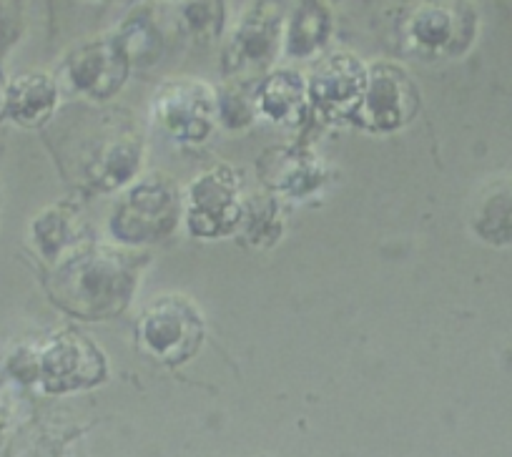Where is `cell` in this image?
Here are the masks:
<instances>
[{
	"label": "cell",
	"mask_w": 512,
	"mask_h": 457,
	"mask_svg": "<svg viewBox=\"0 0 512 457\" xmlns=\"http://www.w3.org/2000/svg\"><path fill=\"white\" fill-rule=\"evenodd\" d=\"M139 332L151 355L166 365H181L199 350L204 324L184 297H161L144 312Z\"/></svg>",
	"instance_id": "1"
},
{
	"label": "cell",
	"mask_w": 512,
	"mask_h": 457,
	"mask_svg": "<svg viewBox=\"0 0 512 457\" xmlns=\"http://www.w3.org/2000/svg\"><path fill=\"white\" fill-rule=\"evenodd\" d=\"M56 86L43 73H26L18 76L6 91V106L13 119L21 124H38L56 106Z\"/></svg>",
	"instance_id": "2"
},
{
	"label": "cell",
	"mask_w": 512,
	"mask_h": 457,
	"mask_svg": "<svg viewBox=\"0 0 512 457\" xmlns=\"http://www.w3.org/2000/svg\"><path fill=\"white\" fill-rule=\"evenodd\" d=\"M314 96L324 98L329 103H342L347 98L359 96L364 86H367V73H364L362 63L357 58L347 56V53H337V56L327 58L314 73Z\"/></svg>",
	"instance_id": "3"
},
{
	"label": "cell",
	"mask_w": 512,
	"mask_h": 457,
	"mask_svg": "<svg viewBox=\"0 0 512 457\" xmlns=\"http://www.w3.org/2000/svg\"><path fill=\"white\" fill-rule=\"evenodd\" d=\"M329 28V16L319 0H302L297 16H294L292 33H289V48L294 53L312 51L317 43L324 41Z\"/></svg>",
	"instance_id": "4"
},
{
	"label": "cell",
	"mask_w": 512,
	"mask_h": 457,
	"mask_svg": "<svg viewBox=\"0 0 512 457\" xmlns=\"http://www.w3.org/2000/svg\"><path fill=\"white\" fill-rule=\"evenodd\" d=\"M279 31V13L272 6H259L241 26L236 36V46L241 53L262 56L274 43V33Z\"/></svg>",
	"instance_id": "5"
},
{
	"label": "cell",
	"mask_w": 512,
	"mask_h": 457,
	"mask_svg": "<svg viewBox=\"0 0 512 457\" xmlns=\"http://www.w3.org/2000/svg\"><path fill=\"white\" fill-rule=\"evenodd\" d=\"M452 33V18L445 8L427 6L417 11L415 21H412V36L427 48H437L450 38Z\"/></svg>",
	"instance_id": "6"
},
{
	"label": "cell",
	"mask_w": 512,
	"mask_h": 457,
	"mask_svg": "<svg viewBox=\"0 0 512 457\" xmlns=\"http://www.w3.org/2000/svg\"><path fill=\"white\" fill-rule=\"evenodd\" d=\"M11 0H0V41L6 38V31H11Z\"/></svg>",
	"instance_id": "7"
},
{
	"label": "cell",
	"mask_w": 512,
	"mask_h": 457,
	"mask_svg": "<svg viewBox=\"0 0 512 457\" xmlns=\"http://www.w3.org/2000/svg\"><path fill=\"white\" fill-rule=\"evenodd\" d=\"M0 106H6V86H3V78H0Z\"/></svg>",
	"instance_id": "8"
}]
</instances>
